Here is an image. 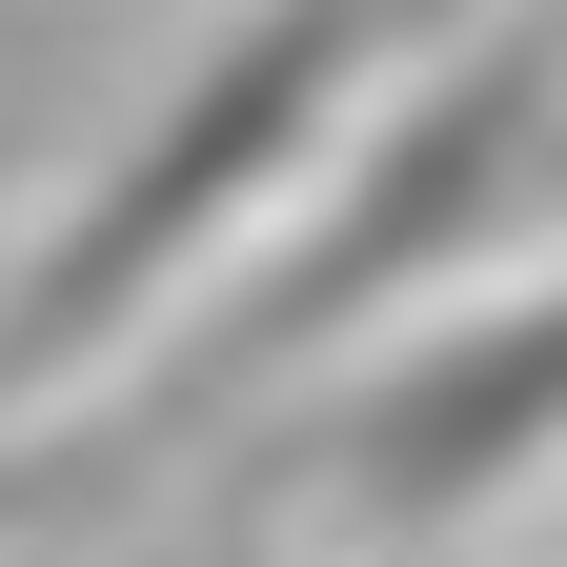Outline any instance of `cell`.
I'll list each match as a JSON object with an SVG mask.
<instances>
[{
	"mask_svg": "<svg viewBox=\"0 0 567 567\" xmlns=\"http://www.w3.org/2000/svg\"><path fill=\"white\" fill-rule=\"evenodd\" d=\"M405 41H425V0H244V21L163 82V122H142L122 163L61 203V244L0 284V405L102 385L122 344L163 324V305H183V284L324 163L344 122H365V82H385Z\"/></svg>",
	"mask_w": 567,
	"mask_h": 567,
	"instance_id": "1",
	"label": "cell"
},
{
	"mask_svg": "<svg viewBox=\"0 0 567 567\" xmlns=\"http://www.w3.org/2000/svg\"><path fill=\"white\" fill-rule=\"evenodd\" d=\"M547 203H567V61H547V41H466L446 82H405L385 122L324 142V203L224 284V324L163 365V405H244L264 365L344 344L365 305H405V284H446V264H486V244H527Z\"/></svg>",
	"mask_w": 567,
	"mask_h": 567,
	"instance_id": "2",
	"label": "cell"
},
{
	"mask_svg": "<svg viewBox=\"0 0 567 567\" xmlns=\"http://www.w3.org/2000/svg\"><path fill=\"white\" fill-rule=\"evenodd\" d=\"M547 466H567V264L507 284V305H466V324H425L385 385H344L305 425V486H324L344 527H385V547L527 507Z\"/></svg>",
	"mask_w": 567,
	"mask_h": 567,
	"instance_id": "3",
	"label": "cell"
}]
</instances>
